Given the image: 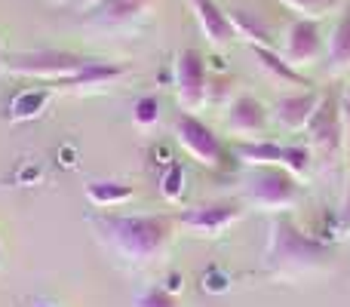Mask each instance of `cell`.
Here are the masks:
<instances>
[{
    "label": "cell",
    "mask_w": 350,
    "mask_h": 307,
    "mask_svg": "<svg viewBox=\"0 0 350 307\" xmlns=\"http://www.w3.org/2000/svg\"><path fill=\"white\" fill-rule=\"evenodd\" d=\"M335 228H338V234H341V237L350 234V181H347L345 200H341V206H338V222H335Z\"/></svg>",
    "instance_id": "484cf974"
},
{
    "label": "cell",
    "mask_w": 350,
    "mask_h": 307,
    "mask_svg": "<svg viewBox=\"0 0 350 307\" xmlns=\"http://www.w3.org/2000/svg\"><path fill=\"white\" fill-rule=\"evenodd\" d=\"M77 3H80V6H98L102 0H77Z\"/></svg>",
    "instance_id": "f1b7e54d"
},
{
    "label": "cell",
    "mask_w": 350,
    "mask_h": 307,
    "mask_svg": "<svg viewBox=\"0 0 350 307\" xmlns=\"http://www.w3.org/2000/svg\"><path fill=\"white\" fill-rule=\"evenodd\" d=\"M230 22H234L237 37L249 40V46H267V49H277V40H273V31L267 28L261 18H255L252 12H230Z\"/></svg>",
    "instance_id": "ffe728a7"
},
{
    "label": "cell",
    "mask_w": 350,
    "mask_h": 307,
    "mask_svg": "<svg viewBox=\"0 0 350 307\" xmlns=\"http://www.w3.org/2000/svg\"><path fill=\"white\" fill-rule=\"evenodd\" d=\"M55 3H68V0H55Z\"/></svg>",
    "instance_id": "1f68e13d"
},
{
    "label": "cell",
    "mask_w": 350,
    "mask_h": 307,
    "mask_svg": "<svg viewBox=\"0 0 350 307\" xmlns=\"http://www.w3.org/2000/svg\"><path fill=\"white\" fill-rule=\"evenodd\" d=\"M0 65H3V46H0Z\"/></svg>",
    "instance_id": "f546056e"
},
{
    "label": "cell",
    "mask_w": 350,
    "mask_h": 307,
    "mask_svg": "<svg viewBox=\"0 0 350 307\" xmlns=\"http://www.w3.org/2000/svg\"><path fill=\"white\" fill-rule=\"evenodd\" d=\"M129 68L123 62H105V59H86V65L80 68L77 74H71L68 80L53 86H62V90H74V92H83V90H102V86L114 83L126 74Z\"/></svg>",
    "instance_id": "8fae6325"
},
{
    "label": "cell",
    "mask_w": 350,
    "mask_h": 307,
    "mask_svg": "<svg viewBox=\"0 0 350 307\" xmlns=\"http://www.w3.org/2000/svg\"><path fill=\"white\" fill-rule=\"evenodd\" d=\"M326 62H329V74H335V77L350 71V3L341 10L338 22H335L332 34H329Z\"/></svg>",
    "instance_id": "5bb4252c"
},
{
    "label": "cell",
    "mask_w": 350,
    "mask_h": 307,
    "mask_svg": "<svg viewBox=\"0 0 350 307\" xmlns=\"http://www.w3.org/2000/svg\"><path fill=\"white\" fill-rule=\"evenodd\" d=\"M323 55V34L320 25L314 18H295V22L286 28V40H283V59L292 68H304L314 65Z\"/></svg>",
    "instance_id": "9c48e42d"
},
{
    "label": "cell",
    "mask_w": 350,
    "mask_h": 307,
    "mask_svg": "<svg viewBox=\"0 0 350 307\" xmlns=\"http://www.w3.org/2000/svg\"><path fill=\"white\" fill-rule=\"evenodd\" d=\"M283 6H289L292 12H298V18H323L329 12H335L341 6V0H280Z\"/></svg>",
    "instance_id": "7402d4cb"
},
{
    "label": "cell",
    "mask_w": 350,
    "mask_h": 307,
    "mask_svg": "<svg viewBox=\"0 0 350 307\" xmlns=\"http://www.w3.org/2000/svg\"><path fill=\"white\" fill-rule=\"evenodd\" d=\"M191 10L200 22V31L203 37L212 43V46H228L237 37L234 22H230V12H224L215 0H191Z\"/></svg>",
    "instance_id": "4fadbf2b"
},
{
    "label": "cell",
    "mask_w": 350,
    "mask_h": 307,
    "mask_svg": "<svg viewBox=\"0 0 350 307\" xmlns=\"http://www.w3.org/2000/svg\"><path fill=\"white\" fill-rule=\"evenodd\" d=\"M0 261H3V249H0Z\"/></svg>",
    "instance_id": "d6a6232c"
},
{
    "label": "cell",
    "mask_w": 350,
    "mask_h": 307,
    "mask_svg": "<svg viewBox=\"0 0 350 307\" xmlns=\"http://www.w3.org/2000/svg\"><path fill=\"white\" fill-rule=\"evenodd\" d=\"M301 178L286 172L283 166H258L249 169L243 197L258 212H286L301 203Z\"/></svg>",
    "instance_id": "3957f363"
},
{
    "label": "cell",
    "mask_w": 350,
    "mask_h": 307,
    "mask_svg": "<svg viewBox=\"0 0 350 307\" xmlns=\"http://www.w3.org/2000/svg\"><path fill=\"white\" fill-rule=\"evenodd\" d=\"M154 0H102L96 6L98 18L105 25H126V22H135L139 16H145L151 10Z\"/></svg>",
    "instance_id": "d6986e66"
},
{
    "label": "cell",
    "mask_w": 350,
    "mask_h": 307,
    "mask_svg": "<svg viewBox=\"0 0 350 307\" xmlns=\"http://www.w3.org/2000/svg\"><path fill=\"white\" fill-rule=\"evenodd\" d=\"M175 142L185 148V154L191 160H197L206 169H221L224 166V145L212 126H206L197 114H185L181 111L175 117Z\"/></svg>",
    "instance_id": "52a82bcc"
},
{
    "label": "cell",
    "mask_w": 350,
    "mask_h": 307,
    "mask_svg": "<svg viewBox=\"0 0 350 307\" xmlns=\"http://www.w3.org/2000/svg\"><path fill=\"white\" fill-rule=\"evenodd\" d=\"M255 59H258L261 71H267L277 83H286V86H301V90H310V80L301 77V74L295 71V68L289 65V62L283 59V55L277 53V49H267V46H252Z\"/></svg>",
    "instance_id": "ac0fdd59"
},
{
    "label": "cell",
    "mask_w": 350,
    "mask_h": 307,
    "mask_svg": "<svg viewBox=\"0 0 350 307\" xmlns=\"http://www.w3.org/2000/svg\"><path fill=\"white\" fill-rule=\"evenodd\" d=\"M49 98H53V86H31V90H22L16 98L10 102V123H28L37 120V117L46 111Z\"/></svg>",
    "instance_id": "2e32d148"
},
{
    "label": "cell",
    "mask_w": 350,
    "mask_h": 307,
    "mask_svg": "<svg viewBox=\"0 0 350 307\" xmlns=\"http://www.w3.org/2000/svg\"><path fill=\"white\" fill-rule=\"evenodd\" d=\"M133 307H178V298L172 292H166L163 286H145L133 298Z\"/></svg>",
    "instance_id": "d4e9b609"
},
{
    "label": "cell",
    "mask_w": 350,
    "mask_h": 307,
    "mask_svg": "<svg viewBox=\"0 0 350 307\" xmlns=\"http://www.w3.org/2000/svg\"><path fill=\"white\" fill-rule=\"evenodd\" d=\"M329 261V246L317 237L304 234L292 218L280 215L271 222L265 246V267L273 280H298L323 271Z\"/></svg>",
    "instance_id": "7a4b0ae2"
},
{
    "label": "cell",
    "mask_w": 350,
    "mask_h": 307,
    "mask_svg": "<svg viewBox=\"0 0 350 307\" xmlns=\"http://www.w3.org/2000/svg\"><path fill=\"white\" fill-rule=\"evenodd\" d=\"M160 197L170 203H178L185 197V166L178 160H170L160 172Z\"/></svg>",
    "instance_id": "44dd1931"
},
{
    "label": "cell",
    "mask_w": 350,
    "mask_h": 307,
    "mask_svg": "<svg viewBox=\"0 0 350 307\" xmlns=\"http://www.w3.org/2000/svg\"><path fill=\"white\" fill-rule=\"evenodd\" d=\"M234 157L249 169L280 166V160H283V145H277V142H261V139H237Z\"/></svg>",
    "instance_id": "e0dca14e"
},
{
    "label": "cell",
    "mask_w": 350,
    "mask_h": 307,
    "mask_svg": "<svg viewBox=\"0 0 350 307\" xmlns=\"http://www.w3.org/2000/svg\"><path fill=\"white\" fill-rule=\"evenodd\" d=\"M133 123L139 129H154L160 123V98L157 96H142L133 105Z\"/></svg>",
    "instance_id": "603a6c76"
},
{
    "label": "cell",
    "mask_w": 350,
    "mask_h": 307,
    "mask_svg": "<svg viewBox=\"0 0 350 307\" xmlns=\"http://www.w3.org/2000/svg\"><path fill=\"white\" fill-rule=\"evenodd\" d=\"M267 123L265 105L255 96H237L228 108V129L237 139H258Z\"/></svg>",
    "instance_id": "7c38bea8"
},
{
    "label": "cell",
    "mask_w": 350,
    "mask_h": 307,
    "mask_svg": "<svg viewBox=\"0 0 350 307\" xmlns=\"http://www.w3.org/2000/svg\"><path fill=\"white\" fill-rule=\"evenodd\" d=\"M86 222L96 228L98 240L111 249L114 255H120L129 265H154L157 258H163L166 249L175 240V215H86Z\"/></svg>",
    "instance_id": "6da1fadb"
},
{
    "label": "cell",
    "mask_w": 350,
    "mask_h": 307,
    "mask_svg": "<svg viewBox=\"0 0 350 307\" xmlns=\"http://www.w3.org/2000/svg\"><path fill=\"white\" fill-rule=\"evenodd\" d=\"M175 96L185 114H197L209 102V77H206V62L197 49H181L175 55Z\"/></svg>",
    "instance_id": "ba28073f"
},
{
    "label": "cell",
    "mask_w": 350,
    "mask_h": 307,
    "mask_svg": "<svg viewBox=\"0 0 350 307\" xmlns=\"http://www.w3.org/2000/svg\"><path fill=\"white\" fill-rule=\"evenodd\" d=\"M320 98L323 96L317 90L289 92V96H283L277 102V108H273V120H277L283 129H289V133H301V129H308V123H310V117H314Z\"/></svg>",
    "instance_id": "30bf717a"
},
{
    "label": "cell",
    "mask_w": 350,
    "mask_h": 307,
    "mask_svg": "<svg viewBox=\"0 0 350 307\" xmlns=\"http://www.w3.org/2000/svg\"><path fill=\"white\" fill-rule=\"evenodd\" d=\"M280 166H283L286 172H292L295 178H301L310 169V148L308 145H283V160H280Z\"/></svg>",
    "instance_id": "cb8c5ba5"
},
{
    "label": "cell",
    "mask_w": 350,
    "mask_h": 307,
    "mask_svg": "<svg viewBox=\"0 0 350 307\" xmlns=\"http://www.w3.org/2000/svg\"><path fill=\"white\" fill-rule=\"evenodd\" d=\"M86 200H90L96 209H117V206L129 203L135 197V187L129 181H117V178H98V181H90L83 187Z\"/></svg>",
    "instance_id": "9a60e30c"
},
{
    "label": "cell",
    "mask_w": 350,
    "mask_h": 307,
    "mask_svg": "<svg viewBox=\"0 0 350 307\" xmlns=\"http://www.w3.org/2000/svg\"><path fill=\"white\" fill-rule=\"evenodd\" d=\"M243 206L234 203V200H212V203H197L187 206L175 215V222L193 237H206V240H215V237H224L234 224H240L243 218Z\"/></svg>",
    "instance_id": "5b68a950"
},
{
    "label": "cell",
    "mask_w": 350,
    "mask_h": 307,
    "mask_svg": "<svg viewBox=\"0 0 350 307\" xmlns=\"http://www.w3.org/2000/svg\"><path fill=\"white\" fill-rule=\"evenodd\" d=\"M163 289H166V292H172V295H175V292L181 289V273H170V280L163 283Z\"/></svg>",
    "instance_id": "83f0119b"
},
{
    "label": "cell",
    "mask_w": 350,
    "mask_h": 307,
    "mask_svg": "<svg viewBox=\"0 0 350 307\" xmlns=\"http://www.w3.org/2000/svg\"><path fill=\"white\" fill-rule=\"evenodd\" d=\"M341 114H345V129H347V139H350V86L341 92Z\"/></svg>",
    "instance_id": "4316f807"
},
{
    "label": "cell",
    "mask_w": 350,
    "mask_h": 307,
    "mask_svg": "<svg viewBox=\"0 0 350 307\" xmlns=\"http://www.w3.org/2000/svg\"><path fill=\"white\" fill-rule=\"evenodd\" d=\"M83 65V55L65 53V49H25V53H12L10 62H6L10 74L43 80V83H62L71 74H77Z\"/></svg>",
    "instance_id": "277c9868"
},
{
    "label": "cell",
    "mask_w": 350,
    "mask_h": 307,
    "mask_svg": "<svg viewBox=\"0 0 350 307\" xmlns=\"http://www.w3.org/2000/svg\"><path fill=\"white\" fill-rule=\"evenodd\" d=\"M34 307H55V304H34Z\"/></svg>",
    "instance_id": "4dcf8cb0"
},
{
    "label": "cell",
    "mask_w": 350,
    "mask_h": 307,
    "mask_svg": "<svg viewBox=\"0 0 350 307\" xmlns=\"http://www.w3.org/2000/svg\"><path fill=\"white\" fill-rule=\"evenodd\" d=\"M304 133H308V139H310V148H314L317 154H323L326 160L341 154V148H345V142H347L345 114H341V96L323 92L320 105H317V111Z\"/></svg>",
    "instance_id": "8992f818"
}]
</instances>
